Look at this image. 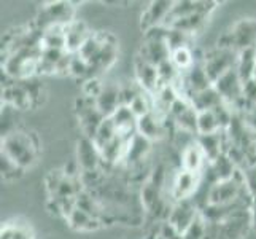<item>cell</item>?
I'll return each instance as SVG.
<instances>
[{"label":"cell","mask_w":256,"mask_h":239,"mask_svg":"<svg viewBox=\"0 0 256 239\" xmlns=\"http://www.w3.org/2000/svg\"><path fill=\"white\" fill-rule=\"evenodd\" d=\"M2 152L14 159L22 169H28L37 159L38 140L34 132L16 129L2 137Z\"/></svg>","instance_id":"6da1fadb"},{"label":"cell","mask_w":256,"mask_h":239,"mask_svg":"<svg viewBox=\"0 0 256 239\" xmlns=\"http://www.w3.org/2000/svg\"><path fill=\"white\" fill-rule=\"evenodd\" d=\"M167 120L169 118H162L160 115H156L154 112L148 113L146 117L138 118L137 121V132L140 136L146 137L148 140H161L167 134H169V129H167Z\"/></svg>","instance_id":"8fae6325"},{"label":"cell","mask_w":256,"mask_h":239,"mask_svg":"<svg viewBox=\"0 0 256 239\" xmlns=\"http://www.w3.org/2000/svg\"><path fill=\"white\" fill-rule=\"evenodd\" d=\"M253 78L256 80V66H254V70H253Z\"/></svg>","instance_id":"1f68e13d"},{"label":"cell","mask_w":256,"mask_h":239,"mask_svg":"<svg viewBox=\"0 0 256 239\" xmlns=\"http://www.w3.org/2000/svg\"><path fill=\"white\" fill-rule=\"evenodd\" d=\"M75 4L74 2H48L42 7L38 16L35 18L34 26L45 32L52 26H68L75 21Z\"/></svg>","instance_id":"3957f363"},{"label":"cell","mask_w":256,"mask_h":239,"mask_svg":"<svg viewBox=\"0 0 256 239\" xmlns=\"http://www.w3.org/2000/svg\"><path fill=\"white\" fill-rule=\"evenodd\" d=\"M0 171H2V177L5 180H14L20 179L26 169H22L14 159H12L6 153L2 152L0 153Z\"/></svg>","instance_id":"d4e9b609"},{"label":"cell","mask_w":256,"mask_h":239,"mask_svg":"<svg viewBox=\"0 0 256 239\" xmlns=\"http://www.w3.org/2000/svg\"><path fill=\"white\" fill-rule=\"evenodd\" d=\"M76 163L80 164L82 171H96L102 169V155L99 148L94 145L91 139L82 137L76 148Z\"/></svg>","instance_id":"7c38bea8"},{"label":"cell","mask_w":256,"mask_h":239,"mask_svg":"<svg viewBox=\"0 0 256 239\" xmlns=\"http://www.w3.org/2000/svg\"><path fill=\"white\" fill-rule=\"evenodd\" d=\"M172 7L174 2H169V0H156L150 4L140 16V29L144 31V34L158 26H164Z\"/></svg>","instance_id":"9c48e42d"},{"label":"cell","mask_w":256,"mask_h":239,"mask_svg":"<svg viewBox=\"0 0 256 239\" xmlns=\"http://www.w3.org/2000/svg\"><path fill=\"white\" fill-rule=\"evenodd\" d=\"M116 136L118 134H116V128H114V123H113V120L110 117H107L102 121V125L99 126V129H97L96 137L92 139V142L100 152V150H104L105 147H107Z\"/></svg>","instance_id":"7402d4cb"},{"label":"cell","mask_w":256,"mask_h":239,"mask_svg":"<svg viewBox=\"0 0 256 239\" xmlns=\"http://www.w3.org/2000/svg\"><path fill=\"white\" fill-rule=\"evenodd\" d=\"M190 101H191V105L198 112L214 110V109L218 107V105H222L224 102L223 97L220 96V93L216 91L215 86H210V88H207V90H204V91L192 94Z\"/></svg>","instance_id":"d6986e66"},{"label":"cell","mask_w":256,"mask_h":239,"mask_svg":"<svg viewBox=\"0 0 256 239\" xmlns=\"http://www.w3.org/2000/svg\"><path fill=\"white\" fill-rule=\"evenodd\" d=\"M246 188L245 174L242 169H237L234 177L228 180H220L212 183L207 190V204L212 206H224L236 202L242 196Z\"/></svg>","instance_id":"7a4b0ae2"},{"label":"cell","mask_w":256,"mask_h":239,"mask_svg":"<svg viewBox=\"0 0 256 239\" xmlns=\"http://www.w3.org/2000/svg\"><path fill=\"white\" fill-rule=\"evenodd\" d=\"M237 59H239V53L231 50H220L214 48L208 50L202 55V64L212 80V83H215L218 78H222L226 72L231 69L237 67Z\"/></svg>","instance_id":"277c9868"},{"label":"cell","mask_w":256,"mask_h":239,"mask_svg":"<svg viewBox=\"0 0 256 239\" xmlns=\"http://www.w3.org/2000/svg\"><path fill=\"white\" fill-rule=\"evenodd\" d=\"M207 20H208L207 15H204V13H194L191 16L182 18V20L175 21L170 26V28L176 29V31H182L184 34L191 35V37H194V34H198V32H200L202 29H204V26L207 24Z\"/></svg>","instance_id":"ffe728a7"},{"label":"cell","mask_w":256,"mask_h":239,"mask_svg":"<svg viewBox=\"0 0 256 239\" xmlns=\"http://www.w3.org/2000/svg\"><path fill=\"white\" fill-rule=\"evenodd\" d=\"M170 239H184V236H183V233H176L174 237H170Z\"/></svg>","instance_id":"4dcf8cb0"},{"label":"cell","mask_w":256,"mask_h":239,"mask_svg":"<svg viewBox=\"0 0 256 239\" xmlns=\"http://www.w3.org/2000/svg\"><path fill=\"white\" fill-rule=\"evenodd\" d=\"M90 74H91V67L86 61L78 55V53H74L72 55V63H70V77L74 78H80L83 82L90 80Z\"/></svg>","instance_id":"4316f807"},{"label":"cell","mask_w":256,"mask_h":239,"mask_svg":"<svg viewBox=\"0 0 256 239\" xmlns=\"http://www.w3.org/2000/svg\"><path fill=\"white\" fill-rule=\"evenodd\" d=\"M97 102V109L102 112L104 117H112V115L121 107V88L120 83L114 82H107L104 85V90L100 96L96 99Z\"/></svg>","instance_id":"4fadbf2b"},{"label":"cell","mask_w":256,"mask_h":239,"mask_svg":"<svg viewBox=\"0 0 256 239\" xmlns=\"http://www.w3.org/2000/svg\"><path fill=\"white\" fill-rule=\"evenodd\" d=\"M64 179H66L64 169H52L45 175V180H43V183H45V190L48 193V198H54L56 196L58 191H59L60 183H62Z\"/></svg>","instance_id":"484cf974"},{"label":"cell","mask_w":256,"mask_h":239,"mask_svg":"<svg viewBox=\"0 0 256 239\" xmlns=\"http://www.w3.org/2000/svg\"><path fill=\"white\" fill-rule=\"evenodd\" d=\"M196 142L204 152L207 163L215 161V159L224 153L226 150V136L224 131H218L214 134H206V136H196Z\"/></svg>","instance_id":"5bb4252c"},{"label":"cell","mask_w":256,"mask_h":239,"mask_svg":"<svg viewBox=\"0 0 256 239\" xmlns=\"http://www.w3.org/2000/svg\"><path fill=\"white\" fill-rule=\"evenodd\" d=\"M150 150H152V140H148L146 137L140 136L137 132V134L132 137V140L129 142V148H128V155H126V159H124V164L134 166V164L145 163L148 159Z\"/></svg>","instance_id":"e0dca14e"},{"label":"cell","mask_w":256,"mask_h":239,"mask_svg":"<svg viewBox=\"0 0 256 239\" xmlns=\"http://www.w3.org/2000/svg\"><path fill=\"white\" fill-rule=\"evenodd\" d=\"M91 31L88 29L86 23L75 20L72 24L67 26L66 29V40H67V51L68 53H78L80 48L84 45V42L91 37Z\"/></svg>","instance_id":"2e32d148"},{"label":"cell","mask_w":256,"mask_h":239,"mask_svg":"<svg viewBox=\"0 0 256 239\" xmlns=\"http://www.w3.org/2000/svg\"><path fill=\"white\" fill-rule=\"evenodd\" d=\"M222 131L218 125V120L215 117L214 110L198 112V136L214 134V132Z\"/></svg>","instance_id":"603a6c76"},{"label":"cell","mask_w":256,"mask_h":239,"mask_svg":"<svg viewBox=\"0 0 256 239\" xmlns=\"http://www.w3.org/2000/svg\"><path fill=\"white\" fill-rule=\"evenodd\" d=\"M256 66V48H248L239 53V59H237V72H239L242 82H248L253 78V70Z\"/></svg>","instance_id":"44dd1931"},{"label":"cell","mask_w":256,"mask_h":239,"mask_svg":"<svg viewBox=\"0 0 256 239\" xmlns=\"http://www.w3.org/2000/svg\"><path fill=\"white\" fill-rule=\"evenodd\" d=\"M134 77L136 82L148 93L154 94L158 88H160V72H158V67L146 63L138 55L134 58Z\"/></svg>","instance_id":"30bf717a"},{"label":"cell","mask_w":256,"mask_h":239,"mask_svg":"<svg viewBox=\"0 0 256 239\" xmlns=\"http://www.w3.org/2000/svg\"><path fill=\"white\" fill-rule=\"evenodd\" d=\"M206 226H207V220L204 218V215L199 214L198 218L191 223V226L183 233L184 239H204Z\"/></svg>","instance_id":"83f0119b"},{"label":"cell","mask_w":256,"mask_h":239,"mask_svg":"<svg viewBox=\"0 0 256 239\" xmlns=\"http://www.w3.org/2000/svg\"><path fill=\"white\" fill-rule=\"evenodd\" d=\"M253 228L252 209L237 210L231 217L218 223L216 239H244Z\"/></svg>","instance_id":"8992f818"},{"label":"cell","mask_w":256,"mask_h":239,"mask_svg":"<svg viewBox=\"0 0 256 239\" xmlns=\"http://www.w3.org/2000/svg\"><path fill=\"white\" fill-rule=\"evenodd\" d=\"M180 158H182L180 167L184 171H190V172H202L207 166L206 155L200 150V147L198 145L196 140L182 150Z\"/></svg>","instance_id":"9a60e30c"},{"label":"cell","mask_w":256,"mask_h":239,"mask_svg":"<svg viewBox=\"0 0 256 239\" xmlns=\"http://www.w3.org/2000/svg\"><path fill=\"white\" fill-rule=\"evenodd\" d=\"M229 34L232 37L234 50L240 53L248 48H256V20L253 18H244V20L237 21Z\"/></svg>","instance_id":"ba28073f"},{"label":"cell","mask_w":256,"mask_h":239,"mask_svg":"<svg viewBox=\"0 0 256 239\" xmlns=\"http://www.w3.org/2000/svg\"><path fill=\"white\" fill-rule=\"evenodd\" d=\"M170 61L176 66V69H178L180 72H186V70H190L194 64H196V58H194V53H192L191 47H183L178 50H174Z\"/></svg>","instance_id":"cb8c5ba5"},{"label":"cell","mask_w":256,"mask_h":239,"mask_svg":"<svg viewBox=\"0 0 256 239\" xmlns=\"http://www.w3.org/2000/svg\"><path fill=\"white\" fill-rule=\"evenodd\" d=\"M242 97H244V102L246 105V112L256 109V80L254 78H250L248 82L244 83Z\"/></svg>","instance_id":"f1b7e54d"},{"label":"cell","mask_w":256,"mask_h":239,"mask_svg":"<svg viewBox=\"0 0 256 239\" xmlns=\"http://www.w3.org/2000/svg\"><path fill=\"white\" fill-rule=\"evenodd\" d=\"M202 180H204V171L190 172V171H184L180 167V169L176 171V174L174 175L170 190H169L172 202L192 199L198 194V191L200 190Z\"/></svg>","instance_id":"5b68a950"},{"label":"cell","mask_w":256,"mask_h":239,"mask_svg":"<svg viewBox=\"0 0 256 239\" xmlns=\"http://www.w3.org/2000/svg\"><path fill=\"white\" fill-rule=\"evenodd\" d=\"M199 214H200V209L196 206V202L192 199H186V201L174 202L167 220H169L180 233H184L191 226L194 220L198 218Z\"/></svg>","instance_id":"52a82bcc"},{"label":"cell","mask_w":256,"mask_h":239,"mask_svg":"<svg viewBox=\"0 0 256 239\" xmlns=\"http://www.w3.org/2000/svg\"><path fill=\"white\" fill-rule=\"evenodd\" d=\"M104 82L99 78H90L86 80V82L83 83V96H88V97H92V99H97V97L100 96L102 90H104Z\"/></svg>","instance_id":"f546056e"},{"label":"cell","mask_w":256,"mask_h":239,"mask_svg":"<svg viewBox=\"0 0 256 239\" xmlns=\"http://www.w3.org/2000/svg\"><path fill=\"white\" fill-rule=\"evenodd\" d=\"M67 225L75 229V231L80 233H91V231H97L104 226L102 222H99L97 218H94L92 215H90L88 212H84L83 209H80L76 206V209L68 215V218L66 220Z\"/></svg>","instance_id":"ac0fdd59"}]
</instances>
